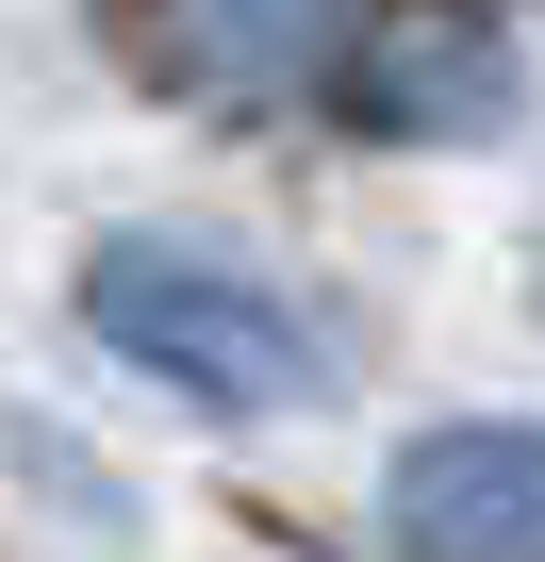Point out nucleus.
<instances>
[{
	"label": "nucleus",
	"mask_w": 545,
	"mask_h": 562,
	"mask_svg": "<svg viewBox=\"0 0 545 562\" xmlns=\"http://www.w3.org/2000/svg\"><path fill=\"white\" fill-rule=\"evenodd\" d=\"M83 331L116 364H149L166 397H198V414H315L331 397V331L282 281H248L215 248H166V232H100L83 248Z\"/></svg>",
	"instance_id": "f257e3e1"
},
{
	"label": "nucleus",
	"mask_w": 545,
	"mask_h": 562,
	"mask_svg": "<svg viewBox=\"0 0 545 562\" xmlns=\"http://www.w3.org/2000/svg\"><path fill=\"white\" fill-rule=\"evenodd\" d=\"M315 83H331L348 133H496V116H512V50H496L479 18H463V34L413 18V34H381V50H331Z\"/></svg>",
	"instance_id": "7ed1b4c3"
},
{
	"label": "nucleus",
	"mask_w": 545,
	"mask_h": 562,
	"mask_svg": "<svg viewBox=\"0 0 545 562\" xmlns=\"http://www.w3.org/2000/svg\"><path fill=\"white\" fill-rule=\"evenodd\" d=\"M381 546H397V562H545V430L479 414V430L397 447V480H381Z\"/></svg>",
	"instance_id": "f03ea898"
},
{
	"label": "nucleus",
	"mask_w": 545,
	"mask_h": 562,
	"mask_svg": "<svg viewBox=\"0 0 545 562\" xmlns=\"http://www.w3.org/2000/svg\"><path fill=\"white\" fill-rule=\"evenodd\" d=\"M348 0H182V67L166 83H264V67H331Z\"/></svg>",
	"instance_id": "20e7f679"
}]
</instances>
